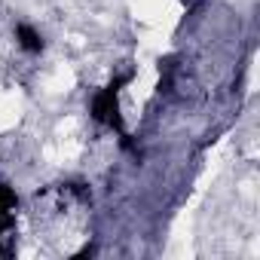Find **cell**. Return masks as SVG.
Returning a JSON list of instances; mask_svg holds the SVG:
<instances>
[{
    "mask_svg": "<svg viewBox=\"0 0 260 260\" xmlns=\"http://www.w3.org/2000/svg\"><path fill=\"white\" fill-rule=\"evenodd\" d=\"M13 37H16V46H19L25 55H40L43 46H46L43 34H40L34 25H28V22H19V25L13 28Z\"/></svg>",
    "mask_w": 260,
    "mask_h": 260,
    "instance_id": "7a4b0ae2",
    "label": "cell"
},
{
    "mask_svg": "<svg viewBox=\"0 0 260 260\" xmlns=\"http://www.w3.org/2000/svg\"><path fill=\"white\" fill-rule=\"evenodd\" d=\"M181 4H184L187 10H193V7H199V4H202V0H181Z\"/></svg>",
    "mask_w": 260,
    "mask_h": 260,
    "instance_id": "3957f363",
    "label": "cell"
},
{
    "mask_svg": "<svg viewBox=\"0 0 260 260\" xmlns=\"http://www.w3.org/2000/svg\"><path fill=\"white\" fill-rule=\"evenodd\" d=\"M89 116L104 125V128H116L122 132V107H119V89H113L110 83L95 89L89 98Z\"/></svg>",
    "mask_w": 260,
    "mask_h": 260,
    "instance_id": "6da1fadb",
    "label": "cell"
}]
</instances>
